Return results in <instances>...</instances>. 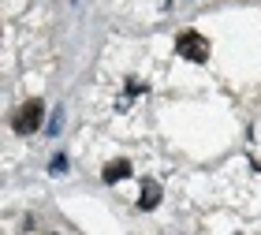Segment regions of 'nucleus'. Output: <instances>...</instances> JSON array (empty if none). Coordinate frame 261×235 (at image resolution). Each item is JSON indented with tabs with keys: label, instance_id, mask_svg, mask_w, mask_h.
Segmentation results:
<instances>
[{
	"label": "nucleus",
	"instance_id": "f257e3e1",
	"mask_svg": "<svg viewBox=\"0 0 261 235\" xmlns=\"http://www.w3.org/2000/svg\"><path fill=\"white\" fill-rule=\"evenodd\" d=\"M175 53H179L183 60H191V64H205L209 60V41L201 38L198 30H183L179 41H175Z\"/></svg>",
	"mask_w": 261,
	"mask_h": 235
},
{
	"label": "nucleus",
	"instance_id": "f03ea898",
	"mask_svg": "<svg viewBox=\"0 0 261 235\" xmlns=\"http://www.w3.org/2000/svg\"><path fill=\"white\" fill-rule=\"evenodd\" d=\"M41 116H45V109H41V101H27L22 109L15 112V120H11V127H15L19 135H34L41 127Z\"/></svg>",
	"mask_w": 261,
	"mask_h": 235
},
{
	"label": "nucleus",
	"instance_id": "7ed1b4c3",
	"mask_svg": "<svg viewBox=\"0 0 261 235\" xmlns=\"http://www.w3.org/2000/svg\"><path fill=\"white\" fill-rule=\"evenodd\" d=\"M127 175H130L127 161H109L105 164V183H120V179H127Z\"/></svg>",
	"mask_w": 261,
	"mask_h": 235
},
{
	"label": "nucleus",
	"instance_id": "20e7f679",
	"mask_svg": "<svg viewBox=\"0 0 261 235\" xmlns=\"http://www.w3.org/2000/svg\"><path fill=\"white\" fill-rule=\"evenodd\" d=\"M157 202H161V187L157 183H146V187H142V194H138V209H153Z\"/></svg>",
	"mask_w": 261,
	"mask_h": 235
}]
</instances>
